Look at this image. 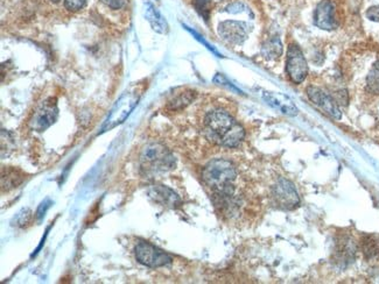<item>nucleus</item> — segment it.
Instances as JSON below:
<instances>
[{"label":"nucleus","mask_w":379,"mask_h":284,"mask_svg":"<svg viewBox=\"0 0 379 284\" xmlns=\"http://www.w3.org/2000/svg\"><path fill=\"white\" fill-rule=\"evenodd\" d=\"M204 125L206 138L221 146L237 147L245 136L244 128L223 109H214L208 113Z\"/></svg>","instance_id":"obj_1"},{"label":"nucleus","mask_w":379,"mask_h":284,"mask_svg":"<svg viewBox=\"0 0 379 284\" xmlns=\"http://www.w3.org/2000/svg\"><path fill=\"white\" fill-rule=\"evenodd\" d=\"M237 177V170L230 161L216 159L206 164L202 172V179L215 195L221 198H228L233 195V182Z\"/></svg>","instance_id":"obj_2"},{"label":"nucleus","mask_w":379,"mask_h":284,"mask_svg":"<svg viewBox=\"0 0 379 284\" xmlns=\"http://www.w3.org/2000/svg\"><path fill=\"white\" fill-rule=\"evenodd\" d=\"M140 167L146 175L166 172L175 167V160L165 146L160 143H150L141 152Z\"/></svg>","instance_id":"obj_3"},{"label":"nucleus","mask_w":379,"mask_h":284,"mask_svg":"<svg viewBox=\"0 0 379 284\" xmlns=\"http://www.w3.org/2000/svg\"><path fill=\"white\" fill-rule=\"evenodd\" d=\"M272 201L281 210H294L300 203L299 193L290 181L280 179L272 186Z\"/></svg>","instance_id":"obj_4"},{"label":"nucleus","mask_w":379,"mask_h":284,"mask_svg":"<svg viewBox=\"0 0 379 284\" xmlns=\"http://www.w3.org/2000/svg\"><path fill=\"white\" fill-rule=\"evenodd\" d=\"M286 71L290 80L294 84H301L308 75L307 60L298 44H291L288 46Z\"/></svg>","instance_id":"obj_5"},{"label":"nucleus","mask_w":379,"mask_h":284,"mask_svg":"<svg viewBox=\"0 0 379 284\" xmlns=\"http://www.w3.org/2000/svg\"><path fill=\"white\" fill-rule=\"evenodd\" d=\"M136 258L138 263L151 268L167 266L172 263L170 255L148 242H139L136 247Z\"/></svg>","instance_id":"obj_6"},{"label":"nucleus","mask_w":379,"mask_h":284,"mask_svg":"<svg viewBox=\"0 0 379 284\" xmlns=\"http://www.w3.org/2000/svg\"><path fill=\"white\" fill-rule=\"evenodd\" d=\"M306 92L310 102L317 106L322 112L326 113L333 119H337V121L341 119L342 112L340 109L339 103L334 97H331L329 94L317 87H308Z\"/></svg>","instance_id":"obj_7"},{"label":"nucleus","mask_w":379,"mask_h":284,"mask_svg":"<svg viewBox=\"0 0 379 284\" xmlns=\"http://www.w3.org/2000/svg\"><path fill=\"white\" fill-rule=\"evenodd\" d=\"M250 26L247 22L228 20L218 25V34L229 44H242L250 33Z\"/></svg>","instance_id":"obj_8"},{"label":"nucleus","mask_w":379,"mask_h":284,"mask_svg":"<svg viewBox=\"0 0 379 284\" xmlns=\"http://www.w3.org/2000/svg\"><path fill=\"white\" fill-rule=\"evenodd\" d=\"M314 25L324 30L337 28L339 21L336 18V6L331 0H322L317 5L314 11Z\"/></svg>","instance_id":"obj_9"},{"label":"nucleus","mask_w":379,"mask_h":284,"mask_svg":"<svg viewBox=\"0 0 379 284\" xmlns=\"http://www.w3.org/2000/svg\"><path fill=\"white\" fill-rule=\"evenodd\" d=\"M58 114H59L58 106L55 103L53 102V99H49V102L44 103L39 111L34 114L32 127L39 132L47 130L49 126H52L55 123Z\"/></svg>","instance_id":"obj_10"},{"label":"nucleus","mask_w":379,"mask_h":284,"mask_svg":"<svg viewBox=\"0 0 379 284\" xmlns=\"http://www.w3.org/2000/svg\"><path fill=\"white\" fill-rule=\"evenodd\" d=\"M356 253H358V245L353 238L349 236H343L339 238V240L336 242L334 261L339 266H348L356 258Z\"/></svg>","instance_id":"obj_11"},{"label":"nucleus","mask_w":379,"mask_h":284,"mask_svg":"<svg viewBox=\"0 0 379 284\" xmlns=\"http://www.w3.org/2000/svg\"><path fill=\"white\" fill-rule=\"evenodd\" d=\"M148 197L157 204L166 208H177L181 204L180 197L173 190L164 186H152L148 191Z\"/></svg>","instance_id":"obj_12"},{"label":"nucleus","mask_w":379,"mask_h":284,"mask_svg":"<svg viewBox=\"0 0 379 284\" xmlns=\"http://www.w3.org/2000/svg\"><path fill=\"white\" fill-rule=\"evenodd\" d=\"M266 102L270 105L280 109L281 112L288 114V116H297L299 113V109L295 107L293 103L290 102L288 98H285L283 96H274L272 94H265L264 96Z\"/></svg>","instance_id":"obj_13"},{"label":"nucleus","mask_w":379,"mask_h":284,"mask_svg":"<svg viewBox=\"0 0 379 284\" xmlns=\"http://www.w3.org/2000/svg\"><path fill=\"white\" fill-rule=\"evenodd\" d=\"M362 253L367 260L379 259V236L367 234L361 239Z\"/></svg>","instance_id":"obj_14"},{"label":"nucleus","mask_w":379,"mask_h":284,"mask_svg":"<svg viewBox=\"0 0 379 284\" xmlns=\"http://www.w3.org/2000/svg\"><path fill=\"white\" fill-rule=\"evenodd\" d=\"M196 92L189 89L182 90V91L177 92V95H174L172 98L168 100V109L172 111H180L184 109V107H187L195 99Z\"/></svg>","instance_id":"obj_15"},{"label":"nucleus","mask_w":379,"mask_h":284,"mask_svg":"<svg viewBox=\"0 0 379 284\" xmlns=\"http://www.w3.org/2000/svg\"><path fill=\"white\" fill-rule=\"evenodd\" d=\"M146 18L148 22L151 24L152 28L158 32V33H167L168 32V25L166 21L165 18L160 15V12L153 6V5L148 4L146 6Z\"/></svg>","instance_id":"obj_16"},{"label":"nucleus","mask_w":379,"mask_h":284,"mask_svg":"<svg viewBox=\"0 0 379 284\" xmlns=\"http://www.w3.org/2000/svg\"><path fill=\"white\" fill-rule=\"evenodd\" d=\"M281 53H283V46H281L279 39H276V37L267 41L263 47V55L265 56L266 59H278Z\"/></svg>","instance_id":"obj_17"},{"label":"nucleus","mask_w":379,"mask_h":284,"mask_svg":"<svg viewBox=\"0 0 379 284\" xmlns=\"http://www.w3.org/2000/svg\"><path fill=\"white\" fill-rule=\"evenodd\" d=\"M367 90L373 95H379V60L372 66L367 76Z\"/></svg>","instance_id":"obj_18"},{"label":"nucleus","mask_w":379,"mask_h":284,"mask_svg":"<svg viewBox=\"0 0 379 284\" xmlns=\"http://www.w3.org/2000/svg\"><path fill=\"white\" fill-rule=\"evenodd\" d=\"M22 182V176L19 175V172L17 170H11V172H6V175L3 174L1 177V184L3 188H15Z\"/></svg>","instance_id":"obj_19"},{"label":"nucleus","mask_w":379,"mask_h":284,"mask_svg":"<svg viewBox=\"0 0 379 284\" xmlns=\"http://www.w3.org/2000/svg\"><path fill=\"white\" fill-rule=\"evenodd\" d=\"M194 8L204 20L209 19L211 0H194Z\"/></svg>","instance_id":"obj_20"},{"label":"nucleus","mask_w":379,"mask_h":284,"mask_svg":"<svg viewBox=\"0 0 379 284\" xmlns=\"http://www.w3.org/2000/svg\"><path fill=\"white\" fill-rule=\"evenodd\" d=\"M53 1H60V0H53ZM85 5V0H64V6L67 10L71 12L80 11Z\"/></svg>","instance_id":"obj_21"},{"label":"nucleus","mask_w":379,"mask_h":284,"mask_svg":"<svg viewBox=\"0 0 379 284\" xmlns=\"http://www.w3.org/2000/svg\"><path fill=\"white\" fill-rule=\"evenodd\" d=\"M214 82L215 83L220 84V85H223V87H227V88L231 89V90H233V91L240 94V90H238V89L237 88H235V87H233V85H232V84L230 83V82H229V80H227V78H225L223 75H221V73H218V75L215 76Z\"/></svg>","instance_id":"obj_22"},{"label":"nucleus","mask_w":379,"mask_h":284,"mask_svg":"<svg viewBox=\"0 0 379 284\" xmlns=\"http://www.w3.org/2000/svg\"><path fill=\"white\" fill-rule=\"evenodd\" d=\"M104 5H107V8L112 10H119L123 6H125L126 0H100Z\"/></svg>","instance_id":"obj_23"},{"label":"nucleus","mask_w":379,"mask_h":284,"mask_svg":"<svg viewBox=\"0 0 379 284\" xmlns=\"http://www.w3.org/2000/svg\"><path fill=\"white\" fill-rule=\"evenodd\" d=\"M227 11L230 12V13H243V12H250L249 8L245 6V5L242 4V3H235V4L229 5L227 8Z\"/></svg>","instance_id":"obj_24"},{"label":"nucleus","mask_w":379,"mask_h":284,"mask_svg":"<svg viewBox=\"0 0 379 284\" xmlns=\"http://www.w3.org/2000/svg\"><path fill=\"white\" fill-rule=\"evenodd\" d=\"M365 15H367L369 20L379 22V6H372V8H369Z\"/></svg>","instance_id":"obj_25"},{"label":"nucleus","mask_w":379,"mask_h":284,"mask_svg":"<svg viewBox=\"0 0 379 284\" xmlns=\"http://www.w3.org/2000/svg\"><path fill=\"white\" fill-rule=\"evenodd\" d=\"M49 203H47V202H44V203H42V204L40 205V208H39V210H37V218L41 219L44 215V212H46V210L49 208Z\"/></svg>","instance_id":"obj_26"}]
</instances>
